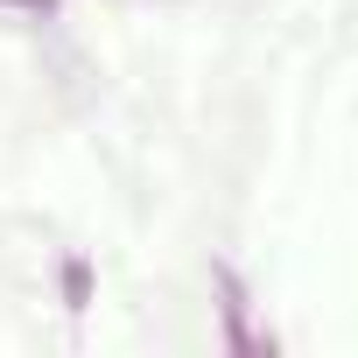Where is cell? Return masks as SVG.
<instances>
[{
    "label": "cell",
    "instance_id": "6da1fadb",
    "mask_svg": "<svg viewBox=\"0 0 358 358\" xmlns=\"http://www.w3.org/2000/svg\"><path fill=\"white\" fill-rule=\"evenodd\" d=\"M218 288H225V344L232 351H274V337H253L246 330V288H239L232 267H218Z\"/></svg>",
    "mask_w": 358,
    "mask_h": 358
},
{
    "label": "cell",
    "instance_id": "7a4b0ae2",
    "mask_svg": "<svg viewBox=\"0 0 358 358\" xmlns=\"http://www.w3.org/2000/svg\"><path fill=\"white\" fill-rule=\"evenodd\" d=\"M85 288H92V274H85V260H71V267H64V295L85 302Z\"/></svg>",
    "mask_w": 358,
    "mask_h": 358
}]
</instances>
